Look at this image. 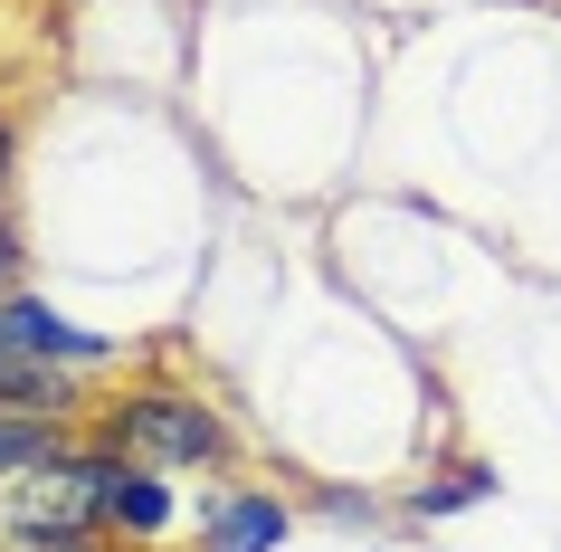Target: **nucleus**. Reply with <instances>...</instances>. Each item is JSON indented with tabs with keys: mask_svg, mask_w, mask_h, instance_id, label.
<instances>
[{
	"mask_svg": "<svg viewBox=\"0 0 561 552\" xmlns=\"http://www.w3.org/2000/svg\"><path fill=\"white\" fill-rule=\"evenodd\" d=\"M485 495H495V466H447V476L410 486V515H467V505H485Z\"/></svg>",
	"mask_w": 561,
	"mask_h": 552,
	"instance_id": "nucleus-7",
	"label": "nucleus"
},
{
	"mask_svg": "<svg viewBox=\"0 0 561 552\" xmlns=\"http://www.w3.org/2000/svg\"><path fill=\"white\" fill-rule=\"evenodd\" d=\"M172 523H181V495H172V476H152V466H134V458H124V466H115V486H105V533L162 543Z\"/></svg>",
	"mask_w": 561,
	"mask_h": 552,
	"instance_id": "nucleus-5",
	"label": "nucleus"
},
{
	"mask_svg": "<svg viewBox=\"0 0 561 552\" xmlns=\"http://www.w3.org/2000/svg\"><path fill=\"white\" fill-rule=\"evenodd\" d=\"M0 409H20V401H10V391H0Z\"/></svg>",
	"mask_w": 561,
	"mask_h": 552,
	"instance_id": "nucleus-11",
	"label": "nucleus"
},
{
	"mask_svg": "<svg viewBox=\"0 0 561 552\" xmlns=\"http://www.w3.org/2000/svg\"><path fill=\"white\" fill-rule=\"evenodd\" d=\"M105 448L134 466H152V476H209V466H229V419L201 401V391H172V381H152V391H134V401L105 409Z\"/></svg>",
	"mask_w": 561,
	"mask_h": 552,
	"instance_id": "nucleus-1",
	"label": "nucleus"
},
{
	"mask_svg": "<svg viewBox=\"0 0 561 552\" xmlns=\"http://www.w3.org/2000/svg\"><path fill=\"white\" fill-rule=\"evenodd\" d=\"M77 438H67V419H30V409H0V486H20V476H38V466H58Z\"/></svg>",
	"mask_w": 561,
	"mask_h": 552,
	"instance_id": "nucleus-6",
	"label": "nucleus"
},
{
	"mask_svg": "<svg viewBox=\"0 0 561 552\" xmlns=\"http://www.w3.org/2000/svg\"><path fill=\"white\" fill-rule=\"evenodd\" d=\"M115 448H67L58 466H38L20 486H0V533H105V486H115Z\"/></svg>",
	"mask_w": 561,
	"mask_h": 552,
	"instance_id": "nucleus-2",
	"label": "nucleus"
},
{
	"mask_svg": "<svg viewBox=\"0 0 561 552\" xmlns=\"http://www.w3.org/2000/svg\"><path fill=\"white\" fill-rule=\"evenodd\" d=\"M286 533H296V515L276 486H219L201 505V552H276Z\"/></svg>",
	"mask_w": 561,
	"mask_h": 552,
	"instance_id": "nucleus-4",
	"label": "nucleus"
},
{
	"mask_svg": "<svg viewBox=\"0 0 561 552\" xmlns=\"http://www.w3.org/2000/svg\"><path fill=\"white\" fill-rule=\"evenodd\" d=\"M0 295H20V229H10V210H0Z\"/></svg>",
	"mask_w": 561,
	"mask_h": 552,
	"instance_id": "nucleus-9",
	"label": "nucleus"
},
{
	"mask_svg": "<svg viewBox=\"0 0 561 552\" xmlns=\"http://www.w3.org/2000/svg\"><path fill=\"white\" fill-rule=\"evenodd\" d=\"M0 552H95V533H0Z\"/></svg>",
	"mask_w": 561,
	"mask_h": 552,
	"instance_id": "nucleus-8",
	"label": "nucleus"
},
{
	"mask_svg": "<svg viewBox=\"0 0 561 552\" xmlns=\"http://www.w3.org/2000/svg\"><path fill=\"white\" fill-rule=\"evenodd\" d=\"M10 153H20V144H10V124H0V181H10Z\"/></svg>",
	"mask_w": 561,
	"mask_h": 552,
	"instance_id": "nucleus-10",
	"label": "nucleus"
},
{
	"mask_svg": "<svg viewBox=\"0 0 561 552\" xmlns=\"http://www.w3.org/2000/svg\"><path fill=\"white\" fill-rule=\"evenodd\" d=\"M0 343L10 352H30V362H58V372H95V362H115V334H87V324H67L48 295H0Z\"/></svg>",
	"mask_w": 561,
	"mask_h": 552,
	"instance_id": "nucleus-3",
	"label": "nucleus"
}]
</instances>
